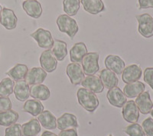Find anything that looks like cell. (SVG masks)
<instances>
[{
	"label": "cell",
	"instance_id": "6",
	"mask_svg": "<svg viewBox=\"0 0 153 136\" xmlns=\"http://www.w3.org/2000/svg\"><path fill=\"white\" fill-rule=\"evenodd\" d=\"M66 73L69 77L71 82L74 86H77L82 83L84 79V74L83 68L79 63H70L66 68Z\"/></svg>",
	"mask_w": 153,
	"mask_h": 136
},
{
	"label": "cell",
	"instance_id": "11",
	"mask_svg": "<svg viewBox=\"0 0 153 136\" xmlns=\"http://www.w3.org/2000/svg\"><path fill=\"white\" fill-rule=\"evenodd\" d=\"M104 62L106 68L114 72L116 75H121L125 68L123 60L116 55H109L106 56Z\"/></svg>",
	"mask_w": 153,
	"mask_h": 136
},
{
	"label": "cell",
	"instance_id": "10",
	"mask_svg": "<svg viewBox=\"0 0 153 136\" xmlns=\"http://www.w3.org/2000/svg\"><path fill=\"white\" fill-rule=\"evenodd\" d=\"M0 23L6 29H15L17 26L18 18L13 10L8 8H3L0 15Z\"/></svg>",
	"mask_w": 153,
	"mask_h": 136
},
{
	"label": "cell",
	"instance_id": "20",
	"mask_svg": "<svg viewBox=\"0 0 153 136\" xmlns=\"http://www.w3.org/2000/svg\"><path fill=\"white\" fill-rule=\"evenodd\" d=\"M14 94L16 99L20 101H26L30 96L29 85L24 79L17 81L14 86Z\"/></svg>",
	"mask_w": 153,
	"mask_h": 136
},
{
	"label": "cell",
	"instance_id": "34",
	"mask_svg": "<svg viewBox=\"0 0 153 136\" xmlns=\"http://www.w3.org/2000/svg\"><path fill=\"white\" fill-rule=\"evenodd\" d=\"M142 128L144 131L146 136H153V119L147 118L143 122Z\"/></svg>",
	"mask_w": 153,
	"mask_h": 136
},
{
	"label": "cell",
	"instance_id": "25",
	"mask_svg": "<svg viewBox=\"0 0 153 136\" xmlns=\"http://www.w3.org/2000/svg\"><path fill=\"white\" fill-rule=\"evenodd\" d=\"M41 131V124L36 119H32L22 126V136H37Z\"/></svg>",
	"mask_w": 153,
	"mask_h": 136
},
{
	"label": "cell",
	"instance_id": "17",
	"mask_svg": "<svg viewBox=\"0 0 153 136\" xmlns=\"http://www.w3.org/2000/svg\"><path fill=\"white\" fill-rule=\"evenodd\" d=\"M57 127L61 131L70 128H76L78 127L76 117L73 114L65 113L57 119Z\"/></svg>",
	"mask_w": 153,
	"mask_h": 136
},
{
	"label": "cell",
	"instance_id": "23",
	"mask_svg": "<svg viewBox=\"0 0 153 136\" xmlns=\"http://www.w3.org/2000/svg\"><path fill=\"white\" fill-rule=\"evenodd\" d=\"M84 10L91 15H97L104 10L102 0H80Z\"/></svg>",
	"mask_w": 153,
	"mask_h": 136
},
{
	"label": "cell",
	"instance_id": "19",
	"mask_svg": "<svg viewBox=\"0 0 153 136\" xmlns=\"http://www.w3.org/2000/svg\"><path fill=\"white\" fill-rule=\"evenodd\" d=\"M30 95L33 98L39 101H46L51 96L48 88L42 84L32 85L30 87Z\"/></svg>",
	"mask_w": 153,
	"mask_h": 136
},
{
	"label": "cell",
	"instance_id": "13",
	"mask_svg": "<svg viewBox=\"0 0 153 136\" xmlns=\"http://www.w3.org/2000/svg\"><path fill=\"white\" fill-rule=\"evenodd\" d=\"M142 73L141 68L138 65H130L124 68L122 73V79L126 84L137 82L141 79Z\"/></svg>",
	"mask_w": 153,
	"mask_h": 136
},
{
	"label": "cell",
	"instance_id": "30",
	"mask_svg": "<svg viewBox=\"0 0 153 136\" xmlns=\"http://www.w3.org/2000/svg\"><path fill=\"white\" fill-rule=\"evenodd\" d=\"M80 0H63L64 11L68 16H74L80 9Z\"/></svg>",
	"mask_w": 153,
	"mask_h": 136
},
{
	"label": "cell",
	"instance_id": "26",
	"mask_svg": "<svg viewBox=\"0 0 153 136\" xmlns=\"http://www.w3.org/2000/svg\"><path fill=\"white\" fill-rule=\"evenodd\" d=\"M23 111L32 116H38L44 111V105L39 100L28 99L25 103Z\"/></svg>",
	"mask_w": 153,
	"mask_h": 136
},
{
	"label": "cell",
	"instance_id": "4",
	"mask_svg": "<svg viewBox=\"0 0 153 136\" xmlns=\"http://www.w3.org/2000/svg\"><path fill=\"white\" fill-rule=\"evenodd\" d=\"M31 38H33L38 42V46L42 49H51L54 45V39L51 32L44 29H38L33 33L31 34Z\"/></svg>",
	"mask_w": 153,
	"mask_h": 136
},
{
	"label": "cell",
	"instance_id": "27",
	"mask_svg": "<svg viewBox=\"0 0 153 136\" xmlns=\"http://www.w3.org/2000/svg\"><path fill=\"white\" fill-rule=\"evenodd\" d=\"M19 117V113L14 110L10 109L5 112H0V125L9 127L16 123Z\"/></svg>",
	"mask_w": 153,
	"mask_h": 136
},
{
	"label": "cell",
	"instance_id": "38",
	"mask_svg": "<svg viewBox=\"0 0 153 136\" xmlns=\"http://www.w3.org/2000/svg\"><path fill=\"white\" fill-rule=\"evenodd\" d=\"M140 9H149L153 8V0H139Z\"/></svg>",
	"mask_w": 153,
	"mask_h": 136
},
{
	"label": "cell",
	"instance_id": "36",
	"mask_svg": "<svg viewBox=\"0 0 153 136\" xmlns=\"http://www.w3.org/2000/svg\"><path fill=\"white\" fill-rule=\"evenodd\" d=\"M144 81L153 90V68H146L144 71Z\"/></svg>",
	"mask_w": 153,
	"mask_h": 136
},
{
	"label": "cell",
	"instance_id": "16",
	"mask_svg": "<svg viewBox=\"0 0 153 136\" xmlns=\"http://www.w3.org/2000/svg\"><path fill=\"white\" fill-rule=\"evenodd\" d=\"M22 8L26 14L34 19H38L42 14V7L37 0H25L22 2Z\"/></svg>",
	"mask_w": 153,
	"mask_h": 136
},
{
	"label": "cell",
	"instance_id": "40",
	"mask_svg": "<svg viewBox=\"0 0 153 136\" xmlns=\"http://www.w3.org/2000/svg\"><path fill=\"white\" fill-rule=\"evenodd\" d=\"M150 113H151V115H152V117L153 118V109L151 110V112H150Z\"/></svg>",
	"mask_w": 153,
	"mask_h": 136
},
{
	"label": "cell",
	"instance_id": "39",
	"mask_svg": "<svg viewBox=\"0 0 153 136\" xmlns=\"http://www.w3.org/2000/svg\"><path fill=\"white\" fill-rule=\"evenodd\" d=\"M42 136H58V135H57V134H54V133L51 132V131H45L42 133Z\"/></svg>",
	"mask_w": 153,
	"mask_h": 136
},
{
	"label": "cell",
	"instance_id": "8",
	"mask_svg": "<svg viewBox=\"0 0 153 136\" xmlns=\"http://www.w3.org/2000/svg\"><path fill=\"white\" fill-rule=\"evenodd\" d=\"M106 98L110 105L117 108H123L127 101L126 96L117 86L109 89L106 94Z\"/></svg>",
	"mask_w": 153,
	"mask_h": 136
},
{
	"label": "cell",
	"instance_id": "24",
	"mask_svg": "<svg viewBox=\"0 0 153 136\" xmlns=\"http://www.w3.org/2000/svg\"><path fill=\"white\" fill-rule=\"evenodd\" d=\"M145 88L146 86L144 83L137 81V82L126 84L123 89V93L128 98H136L144 92Z\"/></svg>",
	"mask_w": 153,
	"mask_h": 136
},
{
	"label": "cell",
	"instance_id": "5",
	"mask_svg": "<svg viewBox=\"0 0 153 136\" xmlns=\"http://www.w3.org/2000/svg\"><path fill=\"white\" fill-rule=\"evenodd\" d=\"M139 27L138 30L140 35L144 38H149L153 36V18L148 13L136 16Z\"/></svg>",
	"mask_w": 153,
	"mask_h": 136
},
{
	"label": "cell",
	"instance_id": "33",
	"mask_svg": "<svg viewBox=\"0 0 153 136\" xmlns=\"http://www.w3.org/2000/svg\"><path fill=\"white\" fill-rule=\"evenodd\" d=\"M5 136H22V125L19 124H13L5 129Z\"/></svg>",
	"mask_w": 153,
	"mask_h": 136
},
{
	"label": "cell",
	"instance_id": "3",
	"mask_svg": "<svg viewBox=\"0 0 153 136\" xmlns=\"http://www.w3.org/2000/svg\"><path fill=\"white\" fill-rule=\"evenodd\" d=\"M99 54L97 53H87L82 59V67L85 75H94L99 71Z\"/></svg>",
	"mask_w": 153,
	"mask_h": 136
},
{
	"label": "cell",
	"instance_id": "42",
	"mask_svg": "<svg viewBox=\"0 0 153 136\" xmlns=\"http://www.w3.org/2000/svg\"><path fill=\"white\" fill-rule=\"evenodd\" d=\"M109 136H113V135H109Z\"/></svg>",
	"mask_w": 153,
	"mask_h": 136
},
{
	"label": "cell",
	"instance_id": "7",
	"mask_svg": "<svg viewBox=\"0 0 153 136\" xmlns=\"http://www.w3.org/2000/svg\"><path fill=\"white\" fill-rule=\"evenodd\" d=\"M123 117L125 121L129 123H136L139 119V110L136 102L132 100L126 102L123 106Z\"/></svg>",
	"mask_w": 153,
	"mask_h": 136
},
{
	"label": "cell",
	"instance_id": "29",
	"mask_svg": "<svg viewBox=\"0 0 153 136\" xmlns=\"http://www.w3.org/2000/svg\"><path fill=\"white\" fill-rule=\"evenodd\" d=\"M52 53L57 61H63L68 55L66 42L64 41L58 40V39L54 40Z\"/></svg>",
	"mask_w": 153,
	"mask_h": 136
},
{
	"label": "cell",
	"instance_id": "18",
	"mask_svg": "<svg viewBox=\"0 0 153 136\" xmlns=\"http://www.w3.org/2000/svg\"><path fill=\"white\" fill-rule=\"evenodd\" d=\"M99 78L100 79L104 88H106L107 89H110L118 86V77L114 72L109 70L108 68L103 69L100 72Z\"/></svg>",
	"mask_w": 153,
	"mask_h": 136
},
{
	"label": "cell",
	"instance_id": "37",
	"mask_svg": "<svg viewBox=\"0 0 153 136\" xmlns=\"http://www.w3.org/2000/svg\"><path fill=\"white\" fill-rule=\"evenodd\" d=\"M58 136H78V134L76 128H70L62 130Z\"/></svg>",
	"mask_w": 153,
	"mask_h": 136
},
{
	"label": "cell",
	"instance_id": "35",
	"mask_svg": "<svg viewBox=\"0 0 153 136\" xmlns=\"http://www.w3.org/2000/svg\"><path fill=\"white\" fill-rule=\"evenodd\" d=\"M12 101L9 97L0 96V112H5L12 109Z\"/></svg>",
	"mask_w": 153,
	"mask_h": 136
},
{
	"label": "cell",
	"instance_id": "14",
	"mask_svg": "<svg viewBox=\"0 0 153 136\" xmlns=\"http://www.w3.org/2000/svg\"><path fill=\"white\" fill-rule=\"evenodd\" d=\"M82 86L94 93H101L104 90V86L99 77L96 75H87L81 83Z\"/></svg>",
	"mask_w": 153,
	"mask_h": 136
},
{
	"label": "cell",
	"instance_id": "41",
	"mask_svg": "<svg viewBox=\"0 0 153 136\" xmlns=\"http://www.w3.org/2000/svg\"><path fill=\"white\" fill-rule=\"evenodd\" d=\"M2 6H1V5H0V15H1V12H2Z\"/></svg>",
	"mask_w": 153,
	"mask_h": 136
},
{
	"label": "cell",
	"instance_id": "2",
	"mask_svg": "<svg viewBox=\"0 0 153 136\" xmlns=\"http://www.w3.org/2000/svg\"><path fill=\"white\" fill-rule=\"evenodd\" d=\"M57 25L60 32L68 34L71 39L74 38L79 31L78 25L76 20L67 14L60 15L57 18Z\"/></svg>",
	"mask_w": 153,
	"mask_h": 136
},
{
	"label": "cell",
	"instance_id": "12",
	"mask_svg": "<svg viewBox=\"0 0 153 136\" xmlns=\"http://www.w3.org/2000/svg\"><path fill=\"white\" fill-rule=\"evenodd\" d=\"M47 78V72L43 68L34 67L30 68L27 72V75L25 78V80L30 86L42 84Z\"/></svg>",
	"mask_w": 153,
	"mask_h": 136
},
{
	"label": "cell",
	"instance_id": "28",
	"mask_svg": "<svg viewBox=\"0 0 153 136\" xmlns=\"http://www.w3.org/2000/svg\"><path fill=\"white\" fill-rule=\"evenodd\" d=\"M28 71V68L26 65L17 64L6 72V75H9L13 81H19L25 78Z\"/></svg>",
	"mask_w": 153,
	"mask_h": 136
},
{
	"label": "cell",
	"instance_id": "21",
	"mask_svg": "<svg viewBox=\"0 0 153 136\" xmlns=\"http://www.w3.org/2000/svg\"><path fill=\"white\" fill-rule=\"evenodd\" d=\"M87 54V49L84 42H77L74 44L70 50V59L71 62L79 63L83 58Z\"/></svg>",
	"mask_w": 153,
	"mask_h": 136
},
{
	"label": "cell",
	"instance_id": "9",
	"mask_svg": "<svg viewBox=\"0 0 153 136\" xmlns=\"http://www.w3.org/2000/svg\"><path fill=\"white\" fill-rule=\"evenodd\" d=\"M40 64L42 68L46 72H51L55 71L57 65V60L54 57L52 51L51 49H47L44 51L40 56Z\"/></svg>",
	"mask_w": 153,
	"mask_h": 136
},
{
	"label": "cell",
	"instance_id": "32",
	"mask_svg": "<svg viewBox=\"0 0 153 136\" xmlns=\"http://www.w3.org/2000/svg\"><path fill=\"white\" fill-rule=\"evenodd\" d=\"M124 132L129 136H146L143 128L139 124L132 123L124 129Z\"/></svg>",
	"mask_w": 153,
	"mask_h": 136
},
{
	"label": "cell",
	"instance_id": "31",
	"mask_svg": "<svg viewBox=\"0 0 153 136\" xmlns=\"http://www.w3.org/2000/svg\"><path fill=\"white\" fill-rule=\"evenodd\" d=\"M15 82L11 78H5L0 82V96L9 97L13 93Z\"/></svg>",
	"mask_w": 153,
	"mask_h": 136
},
{
	"label": "cell",
	"instance_id": "1",
	"mask_svg": "<svg viewBox=\"0 0 153 136\" xmlns=\"http://www.w3.org/2000/svg\"><path fill=\"white\" fill-rule=\"evenodd\" d=\"M76 97L79 104L87 112H94L99 106L97 96L96 95L95 93L85 88H80L78 89Z\"/></svg>",
	"mask_w": 153,
	"mask_h": 136
},
{
	"label": "cell",
	"instance_id": "22",
	"mask_svg": "<svg viewBox=\"0 0 153 136\" xmlns=\"http://www.w3.org/2000/svg\"><path fill=\"white\" fill-rule=\"evenodd\" d=\"M38 120L45 129L54 130L57 128V119L55 115H53V113L48 110L43 111L38 115Z\"/></svg>",
	"mask_w": 153,
	"mask_h": 136
},
{
	"label": "cell",
	"instance_id": "15",
	"mask_svg": "<svg viewBox=\"0 0 153 136\" xmlns=\"http://www.w3.org/2000/svg\"><path fill=\"white\" fill-rule=\"evenodd\" d=\"M135 102L139 108V112L143 115H147L150 113L151 110L152 109L153 103L150 98L149 92H143L139 96H137Z\"/></svg>",
	"mask_w": 153,
	"mask_h": 136
}]
</instances>
